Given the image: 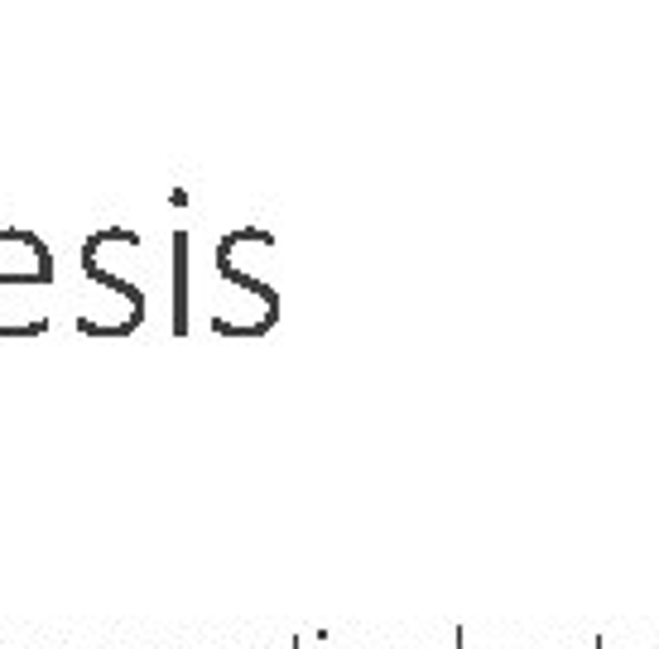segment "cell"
<instances>
[{
	"label": "cell",
	"instance_id": "6da1fadb",
	"mask_svg": "<svg viewBox=\"0 0 659 649\" xmlns=\"http://www.w3.org/2000/svg\"><path fill=\"white\" fill-rule=\"evenodd\" d=\"M49 245L29 231H0V284H49Z\"/></svg>",
	"mask_w": 659,
	"mask_h": 649
}]
</instances>
